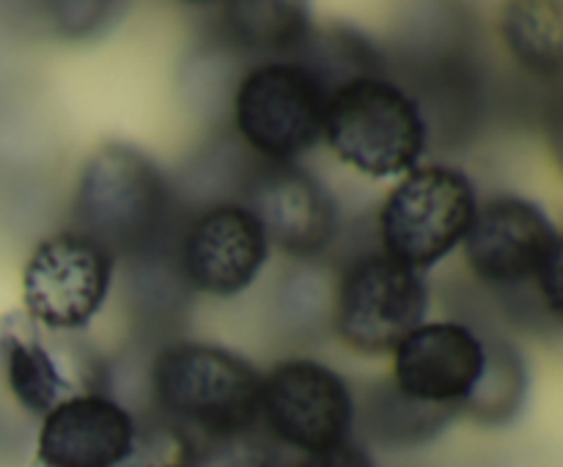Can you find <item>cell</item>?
Returning a JSON list of instances; mask_svg holds the SVG:
<instances>
[{"mask_svg": "<svg viewBox=\"0 0 563 467\" xmlns=\"http://www.w3.org/2000/svg\"><path fill=\"white\" fill-rule=\"evenodd\" d=\"M231 11L236 38L251 47L289 49L308 38V14L295 3H236Z\"/></svg>", "mask_w": 563, "mask_h": 467, "instance_id": "17", "label": "cell"}, {"mask_svg": "<svg viewBox=\"0 0 563 467\" xmlns=\"http://www.w3.org/2000/svg\"><path fill=\"white\" fill-rule=\"evenodd\" d=\"M467 267L484 283H537L550 311L561 313V231L539 203L520 196H495L482 203L462 240Z\"/></svg>", "mask_w": 563, "mask_h": 467, "instance_id": "4", "label": "cell"}, {"mask_svg": "<svg viewBox=\"0 0 563 467\" xmlns=\"http://www.w3.org/2000/svg\"><path fill=\"white\" fill-rule=\"evenodd\" d=\"M322 135L335 157L357 174L390 179L418 168L427 121L416 99L396 82L361 71L328 91Z\"/></svg>", "mask_w": 563, "mask_h": 467, "instance_id": "2", "label": "cell"}, {"mask_svg": "<svg viewBox=\"0 0 563 467\" xmlns=\"http://www.w3.org/2000/svg\"><path fill=\"white\" fill-rule=\"evenodd\" d=\"M476 212V187L460 168H412L379 209L383 253L416 273L434 267L465 240Z\"/></svg>", "mask_w": 563, "mask_h": 467, "instance_id": "5", "label": "cell"}, {"mask_svg": "<svg viewBox=\"0 0 563 467\" xmlns=\"http://www.w3.org/2000/svg\"><path fill=\"white\" fill-rule=\"evenodd\" d=\"M269 242L262 223L242 203H218L198 214L181 242V273L192 289L234 297L258 278Z\"/></svg>", "mask_w": 563, "mask_h": 467, "instance_id": "11", "label": "cell"}, {"mask_svg": "<svg viewBox=\"0 0 563 467\" xmlns=\"http://www.w3.org/2000/svg\"><path fill=\"white\" fill-rule=\"evenodd\" d=\"M0 366L11 396L31 415L44 418L58 401L77 393L75 382L44 344L38 324L25 311L0 322Z\"/></svg>", "mask_w": 563, "mask_h": 467, "instance_id": "14", "label": "cell"}, {"mask_svg": "<svg viewBox=\"0 0 563 467\" xmlns=\"http://www.w3.org/2000/svg\"><path fill=\"white\" fill-rule=\"evenodd\" d=\"M148 467H185V465H148Z\"/></svg>", "mask_w": 563, "mask_h": 467, "instance_id": "21", "label": "cell"}, {"mask_svg": "<svg viewBox=\"0 0 563 467\" xmlns=\"http://www.w3.org/2000/svg\"><path fill=\"white\" fill-rule=\"evenodd\" d=\"M484 346L467 324H421L396 344L390 385L418 404L462 412L484 374Z\"/></svg>", "mask_w": 563, "mask_h": 467, "instance_id": "10", "label": "cell"}, {"mask_svg": "<svg viewBox=\"0 0 563 467\" xmlns=\"http://www.w3.org/2000/svg\"><path fill=\"white\" fill-rule=\"evenodd\" d=\"M152 390L181 445L234 437L258 423L262 374L225 346L201 341L165 346L154 360Z\"/></svg>", "mask_w": 563, "mask_h": 467, "instance_id": "1", "label": "cell"}, {"mask_svg": "<svg viewBox=\"0 0 563 467\" xmlns=\"http://www.w3.org/2000/svg\"><path fill=\"white\" fill-rule=\"evenodd\" d=\"M170 207L163 170L126 143L97 148L75 192V229L113 258L141 256L157 240Z\"/></svg>", "mask_w": 563, "mask_h": 467, "instance_id": "3", "label": "cell"}, {"mask_svg": "<svg viewBox=\"0 0 563 467\" xmlns=\"http://www.w3.org/2000/svg\"><path fill=\"white\" fill-rule=\"evenodd\" d=\"M484 349H487L484 374L462 410L482 426L498 429L520 415L528 390V374L520 352L506 341H493Z\"/></svg>", "mask_w": 563, "mask_h": 467, "instance_id": "15", "label": "cell"}, {"mask_svg": "<svg viewBox=\"0 0 563 467\" xmlns=\"http://www.w3.org/2000/svg\"><path fill=\"white\" fill-rule=\"evenodd\" d=\"M460 410H443V407H427L401 396L394 385L374 396L368 404V432L377 443L394 445V448H410L427 440L438 437Z\"/></svg>", "mask_w": 563, "mask_h": 467, "instance_id": "16", "label": "cell"}, {"mask_svg": "<svg viewBox=\"0 0 563 467\" xmlns=\"http://www.w3.org/2000/svg\"><path fill=\"white\" fill-rule=\"evenodd\" d=\"M113 267L115 258L82 231L49 234L22 269L25 313L38 327H86L108 300Z\"/></svg>", "mask_w": 563, "mask_h": 467, "instance_id": "9", "label": "cell"}, {"mask_svg": "<svg viewBox=\"0 0 563 467\" xmlns=\"http://www.w3.org/2000/svg\"><path fill=\"white\" fill-rule=\"evenodd\" d=\"M258 421L286 448L317 454L350 440L355 399L350 382L328 363L291 357L262 377Z\"/></svg>", "mask_w": 563, "mask_h": 467, "instance_id": "7", "label": "cell"}, {"mask_svg": "<svg viewBox=\"0 0 563 467\" xmlns=\"http://www.w3.org/2000/svg\"><path fill=\"white\" fill-rule=\"evenodd\" d=\"M253 218L278 251L295 258L319 256L333 242L335 203L322 181L295 163H269L253 176L245 192Z\"/></svg>", "mask_w": 563, "mask_h": 467, "instance_id": "12", "label": "cell"}, {"mask_svg": "<svg viewBox=\"0 0 563 467\" xmlns=\"http://www.w3.org/2000/svg\"><path fill=\"white\" fill-rule=\"evenodd\" d=\"M427 308L429 289L421 273L385 253H368L341 275L333 324L350 349L385 355L421 327Z\"/></svg>", "mask_w": 563, "mask_h": 467, "instance_id": "8", "label": "cell"}, {"mask_svg": "<svg viewBox=\"0 0 563 467\" xmlns=\"http://www.w3.org/2000/svg\"><path fill=\"white\" fill-rule=\"evenodd\" d=\"M297 467H377L366 448L355 440H344V443L333 445V448L317 451V454H306Z\"/></svg>", "mask_w": 563, "mask_h": 467, "instance_id": "20", "label": "cell"}, {"mask_svg": "<svg viewBox=\"0 0 563 467\" xmlns=\"http://www.w3.org/2000/svg\"><path fill=\"white\" fill-rule=\"evenodd\" d=\"M542 5H517L520 14L506 20V38L522 64L537 71H550L559 66V14L542 16Z\"/></svg>", "mask_w": 563, "mask_h": 467, "instance_id": "18", "label": "cell"}, {"mask_svg": "<svg viewBox=\"0 0 563 467\" xmlns=\"http://www.w3.org/2000/svg\"><path fill=\"white\" fill-rule=\"evenodd\" d=\"M130 410L104 393H75L44 415L36 440L42 467H121L135 454Z\"/></svg>", "mask_w": 563, "mask_h": 467, "instance_id": "13", "label": "cell"}, {"mask_svg": "<svg viewBox=\"0 0 563 467\" xmlns=\"http://www.w3.org/2000/svg\"><path fill=\"white\" fill-rule=\"evenodd\" d=\"M324 104L328 86L317 69L300 60H269L242 77L234 124L267 163H291L322 137Z\"/></svg>", "mask_w": 563, "mask_h": 467, "instance_id": "6", "label": "cell"}, {"mask_svg": "<svg viewBox=\"0 0 563 467\" xmlns=\"http://www.w3.org/2000/svg\"><path fill=\"white\" fill-rule=\"evenodd\" d=\"M185 467H284L267 437L253 432L185 445Z\"/></svg>", "mask_w": 563, "mask_h": 467, "instance_id": "19", "label": "cell"}]
</instances>
